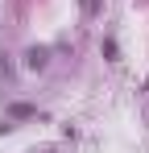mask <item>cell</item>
Masks as SVG:
<instances>
[{
    "label": "cell",
    "mask_w": 149,
    "mask_h": 153,
    "mask_svg": "<svg viewBox=\"0 0 149 153\" xmlns=\"http://www.w3.org/2000/svg\"><path fill=\"white\" fill-rule=\"evenodd\" d=\"M8 116H13V120H25V116H33V108H29V103H13Z\"/></svg>",
    "instance_id": "obj_2"
},
{
    "label": "cell",
    "mask_w": 149,
    "mask_h": 153,
    "mask_svg": "<svg viewBox=\"0 0 149 153\" xmlns=\"http://www.w3.org/2000/svg\"><path fill=\"white\" fill-rule=\"evenodd\" d=\"M46 62H50V50H46V46H33V50L25 54V66H29V71H46Z\"/></svg>",
    "instance_id": "obj_1"
},
{
    "label": "cell",
    "mask_w": 149,
    "mask_h": 153,
    "mask_svg": "<svg viewBox=\"0 0 149 153\" xmlns=\"http://www.w3.org/2000/svg\"><path fill=\"white\" fill-rule=\"evenodd\" d=\"M79 4H83V13H87V17H95V13H99V0H79Z\"/></svg>",
    "instance_id": "obj_3"
}]
</instances>
